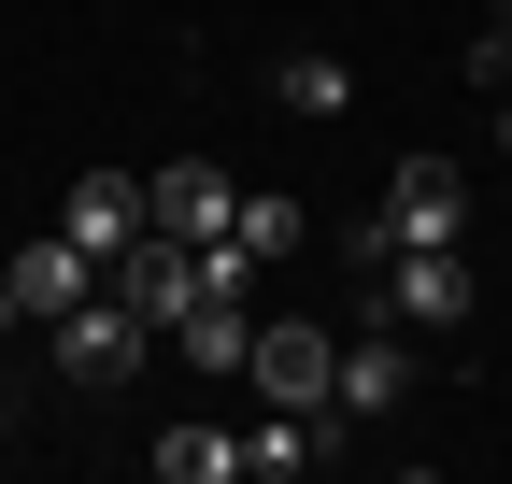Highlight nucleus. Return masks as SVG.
Wrapping results in <instances>:
<instances>
[{
  "label": "nucleus",
  "mask_w": 512,
  "mask_h": 484,
  "mask_svg": "<svg viewBox=\"0 0 512 484\" xmlns=\"http://www.w3.org/2000/svg\"><path fill=\"white\" fill-rule=\"evenodd\" d=\"M313 456H328V413H271V428L242 442V470H256V484H299Z\"/></svg>",
  "instance_id": "obj_10"
},
{
  "label": "nucleus",
  "mask_w": 512,
  "mask_h": 484,
  "mask_svg": "<svg viewBox=\"0 0 512 484\" xmlns=\"http://www.w3.org/2000/svg\"><path fill=\"white\" fill-rule=\"evenodd\" d=\"M228 228H242V257H285V242H299V200H242Z\"/></svg>",
  "instance_id": "obj_13"
},
{
  "label": "nucleus",
  "mask_w": 512,
  "mask_h": 484,
  "mask_svg": "<svg viewBox=\"0 0 512 484\" xmlns=\"http://www.w3.org/2000/svg\"><path fill=\"white\" fill-rule=\"evenodd\" d=\"M370 285V328L399 314V328H470V257L456 242H399V257H356Z\"/></svg>",
  "instance_id": "obj_1"
},
{
  "label": "nucleus",
  "mask_w": 512,
  "mask_h": 484,
  "mask_svg": "<svg viewBox=\"0 0 512 484\" xmlns=\"http://www.w3.org/2000/svg\"><path fill=\"white\" fill-rule=\"evenodd\" d=\"M57 371H72L86 399H100V385H128V371H143V314H128L114 285H100V299H72V314H57Z\"/></svg>",
  "instance_id": "obj_3"
},
{
  "label": "nucleus",
  "mask_w": 512,
  "mask_h": 484,
  "mask_svg": "<svg viewBox=\"0 0 512 484\" xmlns=\"http://www.w3.org/2000/svg\"><path fill=\"white\" fill-rule=\"evenodd\" d=\"M470 228V171L456 157H399V186H384V214L356 228V257H399V242H456Z\"/></svg>",
  "instance_id": "obj_2"
},
{
  "label": "nucleus",
  "mask_w": 512,
  "mask_h": 484,
  "mask_svg": "<svg viewBox=\"0 0 512 484\" xmlns=\"http://www.w3.org/2000/svg\"><path fill=\"white\" fill-rule=\"evenodd\" d=\"M171 342H185V371H242V356H256V314H242V299H200Z\"/></svg>",
  "instance_id": "obj_9"
},
{
  "label": "nucleus",
  "mask_w": 512,
  "mask_h": 484,
  "mask_svg": "<svg viewBox=\"0 0 512 484\" xmlns=\"http://www.w3.org/2000/svg\"><path fill=\"white\" fill-rule=\"evenodd\" d=\"M498 157H512V86H498Z\"/></svg>",
  "instance_id": "obj_14"
},
{
  "label": "nucleus",
  "mask_w": 512,
  "mask_h": 484,
  "mask_svg": "<svg viewBox=\"0 0 512 484\" xmlns=\"http://www.w3.org/2000/svg\"><path fill=\"white\" fill-rule=\"evenodd\" d=\"M0 285H15V314H72V299H100V257H86V242L72 228H43V242H15V257H0Z\"/></svg>",
  "instance_id": "obj_4"
},
{
  "label": "nucleus",
  "mask_w": 512,
  "mask_h": 484,
  "mask_svg": "<svg viewBox=\"0 0 512 484\" xmlns=\"http://www.w3.org/2000/svg\"><path fill=\"white\" fill-rule=\"evenodd\" d=\"M399 399H413V356H399V342H342L328 413H356V428H370V413H399Z\"/></svg>",
  "instance_id": "obj_7"
},
{
  "label": "nucleus",
  "mask_w": 512,
  "mask_h": 484,
  "mask_svg": "<svg viewBox=\"0 0 512 484\" xmlns=\"http://www.w3.org/2000/svg\"><path fill=\"white\" fill-rule=\"evenodd\" d=\"M0 428H15V413H0Z\"/></svg>",
  "instance_id": "obj_16"
},
{
  "label": "nucleus",
  "mask_w": 512,
  "mask_h": 484,
  "mask_svg": "<svg viewBox=\"0 0 512 484\" xmlns=\"http://www.w3.org/2000/svg\"><path fill=\"white\" fill-rule=\"evenodd\" d=\"M271 100H285V114H342V100H356V72H342L328 43H299L285 72H271Z\"/></svg>",
  "instance_id": "obj_12"
},
{
  "label": "nucleus",
  "mask_w": 512,
  "mask_h": 484,
  "mask_svg": "<svg viewBox=\"0 0 512 484\" xmlns=\"http://www.w3.org/2000/svg\"><path fill=\"white\" fill-rule=\"evenodd\" d=\"M228 214H242V186H228L214 157H171L157 186H143V228H171V242H214Z\"/></svg>",
  "instance_id": "obj_6"
},
{
  "label": "nucleus",
  "mask_w": 512,
  "mask_h": 484,
  "mask_svg": "<svg viewBox=\"0 0 512 484\" xmlns=\"http://www.w3.org/2000/svg\"><path fill=\"white\" fill-rule=\"evenodd\" d=\"M256 385H271V413H328V385H342V342L328 328H256V356H242Z\"/></svg>",
  "instance_id": "obj_5"
},
{
  "label": "nucleus",
  "mask_w": 512,
  "mask_h": 484,
  "mask_svg": "<svg viewBox=\"0 0 512 484\" xmlns=\"http://www.w3.org/2000/svg\"><path fill=\"white\" fill-rule=\"evenodd\" d=\"M57 228H72V242H86V257H114V242H128V228H143V186H128V171H86V186H72V200H57Z\"/></svg>",
  "instance_id": "obj_8"
},
{
  "label": "nucleus",
  "mask_w": 512,
  "mask_h": 484,
  "mask_svg": "<svg viewBox=\"0 0 512 484\" xmlns=\"http://www.w3.org/2000/svg\"><path fill=\"white\" fill-rule=\"evenodd\" d=\"M0 328H15V285H0Z\"/></svg>",
  "instance_id": "obj_15"
},
{
  "label": "nucleus",
  "mask_w": 512,
  "mask_h": 484,
  "mask_svg": "<svg viewBox=\"0 0 512 484\" xmlns=\"http://www.w3.org/2000/svg\"><path fill=\"white\" fill-rule=\"evenodd\" d=\"M157 484H242V428H171L157 442Z\"/></svg>",
  "instance_id": "obj_11"
}]
</instances>
